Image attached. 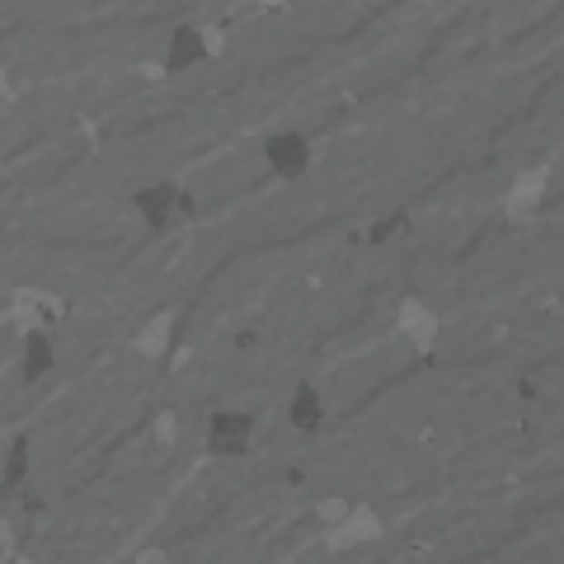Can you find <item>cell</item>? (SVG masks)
<instances>
[{
    "instance_id": "6da1fadb",
    "label": "cell",
    "mask_w": 564,
    "mask_h": 564,
    "mask_svg": "<svg viewBox=\"0 0 564 564\" xmlns=\"http://www.w3.org/2000/svg\"><path fill=\"white\" fill-rule=\"evenodd\" d=\"M254 438V418L240 409H217L207 418V451L212 457H245Z\"/></svg>"
},
{
    "instance_id": "7a4b0ae2",
    "label": "cell",
    "mask_w": 564,
    "mask_h": 564,
    "mask_svg": "<svg viewBox=\"0 0 564 564\" xmlns=\"http://www.w3.org/2000/svg\"><path fill=\"white\" fill-rule=\"evenodd\" d=\"M264 160H268L273 175L301 179L306 169H310V141H306L301 132H273V136L264 141Z\"/></svg>"
},
{
    "instance_id": "3957f363",
    "label": "cell",
    "mask_w": 564,
    "mask_h": 564,
    "mask_svg": "<svg viewBox=\"0 0 564 564\" xmlns=\"http://www.w3.org/2000/svg\"><path fill=\"white\" fill-rule=\"evenodd\" d=\"M179 184H151V188H136L132 193V207L136 217L151 226V231H169V221L179 217Z\"/></svg>"
},
{
    "instance_id": "277c9868",
    "label": "cell",
    "mask_w": 564,
    "mask_h": 564,
    "mask_svg": "<svg viewBox=\"0 0 564 564\" xmlns=\"http://www.w3.org/2000/svg\"><path fill=\"white\" fill-rule=\"evenodd\" d=\"M212 52L207 34L197 24H179L175 34H169V47H165V71H193L203 56Z\"/></svg>"
},
{
    "instance_id": "5b68a950",
    "label": "cell",
    "mask_w": 564,
    "mask_h": 564,
    "mask_svg": "<svg viewBox=\"0 0 564 564\" xmlns=\"http://www.w3.org/2000/svg\"><path fill=\"white\" fill-rule=\"evenodd\" d=\"M287 418H292L297 433H320V423H325V400H320V390H316V386H297L292 405H287Z\"/></svg>"
},
{
    "instance_id": "8992f818",
    "label": "cell",
    "mask_w": 564,
    "mask_h": 564,
    "mask_svg": "<svg viewBox=\"0 0 564 564\" xmlns=\"http://www.w3.org/2000/svg\"><path fill=\"white\" fill-rule=\"evenodd\" d=\"M52 362H56V348H52V338L43 329H34L24 338V381H38L52 372Z\"/></svg>"
},
{
    "instance_id": "52a82bcc",
    "label": "cell",
    "mask_w": 564,
    "mask_h": 564,
    "mask_svg": "<svg viewBox=\"0 0 564 564\" xmlns=\"http://www.w3.org/2000/svg\"><path fill=\"white\" fill-rule=\"evenodd\" d=\"M24 470H28V442L19 438V442L10 447V457H5V479H0V489L15 494V489H19V479H24Z\"/></svg>"
},
{
    "instance_id": "ba28073f",
    "label": "cell",
    "mask_w": 564,
    "mask_h": 564,
    "mask_svg": "<svg viewBox=\"0 0 564 564\" xmlns=\"http://www.w3.org/2000/svg\"><path fill=\"white\" fill-rule=\"evenodd\" d=\"M400 226H405V217H400V212H395V217H381V221L372 226V245H381V240H390L395 231H400Z\"/></svg>"
},
{
    "instance_id": "9c48e42d",
    "label": "cell",
    "mask_w": 564,
    "mask_h": 564,
    "mask_svg": "<svg viewBox=\"0 0 564 564\" xmlns=\"http://www.w3.org/2000/svg\"><path fill=\"white\" fill-rule=\"evenodd\" d=\"M10 90V80H5V71H0V95H5Z\"/></svg>"
}]
</instances>
